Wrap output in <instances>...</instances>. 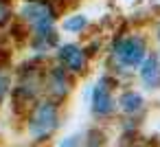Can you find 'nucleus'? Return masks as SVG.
<instances>
[{
	"instance_id": "7",
	"label": "nucleus",
	"mask_w": 160,
	"mask_h": 147,
	"mask_svg": "<svg viewBox=\"0 0 160 147\" xmlns=\"http://www.w3.org/2000/svg\"><path fill=\"white\" fill-rule=\"evenodd\" d=\"M138 79H140V84L147 90L160 88V55L158 53H149L147 55V59L138 68Z\"/></svg>"
},
{
	"instance_id": "13",
	"label": "nucleus",
	"mask_w": 160,
	"mask_h": 147,
	"mask_svg": "<svg viewBox=\"0 0 160 147\" xmlns=\"http://www.w3.org/2000/svg\"><path fill=\"white\" fill-rule=\"evenodd\" d=\"M11 0H0V27L11 20Z\"/></svg>"
},
{
	"instance_id": "3",
	"label": "nucleus",
	"mask_w": 160,
	"mask_h": 147,
	"mask_svg": "<svg viewBox=\"0 0 160 147\" xmlns=\"http://www.w3.org/2000/svg\"><path fill=\"white\" fill-rule=\"evenodd\" d=\"M20 20L31 27V35H46L55 31L57 9L53 0H24L20 7Z\"/></svg>"
},
{
	"instance_id": "1",
	"label": "nucleus",
	"mask_w": 160,
	"mask_h": 147,
	"mask_svg": "<svg viewBox=\"0 0 160 147\" xmlns=\"http://www.w3.org/2000/svg\"><path fill=\"white\" fill-rule=\"evenodd\" d=\"M62 105L51 101V99H40L33 110L29 112L27 121H24V129H27V136L31 140L33 147H40V145H46L59 129L62 125Z\"/></svg>"
},
{
	"instance_id": "6",
	"label": "nucleus",
	"mask_w": 160,
	"mask_h": 147,
	"mask_svg": "<svg viewBox=\"0 0 160 147\" xmlns=\"http://www.w3.org/2000/svg\"><path fill=\"white\" fill-rule=\"evenodd\" d=\"M57 59L59 66H64L70 75H81L88 66V53L79 44H59L57 48Z\"/></svg>"
},
{
	"instance_id": "2",
	"label": "nucleus",
	"mask_w": 160,
	"mask_h": 147,
	"mask_svg": "<svg viewBox=\"0 0 160 147\" xmlns=\"http://www.w3.org/2000/svg\"><path fill=\"white\" fill-rule=\"evenodd\" d=\"M147 55H149V48H147V40L142 35L116 38V42L112 46V62L118 73L138 70L142 66V62L147 59Z\"/></svg>"
},
{
	"instance_id": "11",
	"label": "nucleus",
	"mask_w": 160,
	"mask_h": 147,
	"mask_svg": "<svg viewBox=\"0 0 160 147\" xmlns=\"http://www.w3.org/2000/svg\"><path fill=\"white\" fill-rule=\"evenodd\" d=\"M55 147H83V136L77 134V132L75 134H68V136L59 138Z\"/></svg>"
},
{
	"instance_id": "14",
	"label": "nucleus",
	"mask_w": 160,
	"mask_h": 147,
	"mask_svg": "<svg viewBox=\"0 0 160 147\" xmlns=\"http://www.w3.org/2000/svg\"><path fill=\"white\" fill-rule=\"evenodd\" d=\"M158 42H160V29H158Z\"/></svg>"
},
{
	"instance_id": "9",
	"label": "nucleus",
	"mask_w": 160,
	"mask_h": 147,
	"mask_svg": "<svg viewBox=\"0 0 160 147\" xmlns=\"http://www.w3.org/2000/svg\"><path fill=\"white\" fill-rule=\"evenodd\" d=\"M108 145V134L103 127H90L83 134V147H105Z\"/></svg>"
},
{
	"instance_id": "4",
	"label": "nucleus",
	"mask_w": 160,
	"mask_h": 147,
	"mask_svg": "<svg viewBox=\"0 0 160 147\" xmlns=\"http://www.w3.org/2000/svg\"><path fill=\"white\" fill-rule=\"evenodd\" d=\"M114 84L110 77H101L94 86H92V99H90V110L92 116L99 121L112 119L118 110L116 97H114Z\"/></svg>"
},
{
	"instance_id": "12",
	"label": "nucleus",
	"mask_w": 160,
	"mask_h": 147,
	"mask_svg": "<svg viewBox=\"0 0 160 147\" xmlns=\"http://www.w3.org/2000/svg\"><path fill=\"white\" fill-rule=\"evenodd\" d=\"M9 90H11V77H9V73L0 68V105H2L5 97L9 94Z\"/></svg>"
},
{
	"instance_id": "10",
	"label": "nucleus",
	"mask_w": 160,
	"mask_h": 147,
	"mask_svg": "<svg viewBox=\"0 0 160 147\" xmlns=\"http://www.w3.org/2000/svg\"><path fill=\"white\" fill-rule=\"evenodd\" d=\"M88 16H83V13H72V16H68V18H64V22H62V27H64V31H68V33H81L86 27H88Z\"/></svg>"
},
{
	"instance_id": "5",
	"label": "nucleus",
	"mask_w": 160,
	"mask_h": 147,
	"mask_svg": "<svg viewBox=\"0 0 160 147\" xmlns=\"http://www.w3.org/2000/svg\"><path fill=\"white\" fill-rule=\"evenodd\" d=\"M72 90V79H70V73L64 68V66H53L48 73H46V79H44V92L48 94L46 99L55 101V103H64L66 97L70 94Z\"/></svg>"
},
{
	"instance_id": "8",
	"label": "nucleus",
	"mask_w": 160,
	"mask_h": 147,
	"mask_svg": "<svg viewBox=\"0 0 160 147\" xmlns=\"http://www.w3.org/2000/svg\"><path fill=\"white\" fill-rule=\"evenodd\" d=\"M116 103H118V112L125 114L127 119H134L136 114H140V112L145 110V97H142L138 90H134V88L123 90V92L118 94Z\"/></svg>"
}]
</instances>
